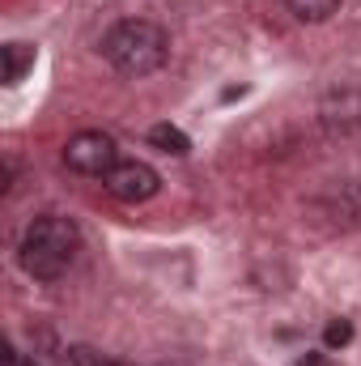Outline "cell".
Segmentation results:
<instances>
[{
    "label": "cell",
    "instance_id": "9",
    "mask_svg": "<svg viewBox=\"0 0 361 366\" xmlns=\"http://www.w3.org/2000/svg\"><path fill=\"white\" fill-rule=\"evenodd\" d=\"M349 341H353V320H327L323 345H327V350H345Z\"/></svg>",
    "mask_w": 361,
    "mask_h": 366
},
{
    "label": "cell",
    "instance_id": "5",
    "mask_svg": "<svg viewBox=\"0 0 361 366\" xmlns=\"http://www.w3.org/2000/svg\"><path fill=\"white\" fill-rule=\"evenodd\" d=\"M30 69H34V47L30 43H4L0 47V77H4V86H17Z\"/></svg>",
    "mask_w": 361,
    "mask_h": 366
},
{
    "label": "cell",
    "instance_id": "4",
    "mask_svg": "<svg viewBox=\"0 0 361 366\" xmlns=\"http://www.w3.org/2000/svg\"><path fill=\"white\" fill-rule=\"evenodd\" d=\"M106 192L115 196V200H123V204H145L149 196H158V187H162V175L149 167V162H136V158H119L115 162V171L106 175Z\"/></svg>",
    "mask_w": 361,
    "mask_h": 366
},
{
    "label": "cell",
    "instance_id": "2",
    "mask_svg": "<svg viewBox=\"0 0 361 366\" xmlns=\"http://www.w3.org/2000/svg\"><path fill=\"white\" fill-rule=\"evenodd\" d=\"M102 56L119 77H149L171 56V34L149 17H123L102 34Z\"/></svg>",
    "mask_w": 361,
    "mask_h": 366
},
{
    "label": "cell",
    "instance_id": "7",
    "mask_svg": "<svg viewBox=\"0 0 361 366\" xmlns=\"http://www.w3.org/2000/svg\"><path fill=\"white\" fill-rule=\"evenodd\" d=\"M285 9H289L298 21H327V17L340 9V0H285Z\"/></svg>",
    "mask_w": 361,
    "mask_h": 366
},
{
    "label": "cell",
    "instance_id": "6",
    "mask_svg": "<svg viewBox=\"0 0 361 366\" xmlns=\"http://www.w3.org/2000/svg\"><path fill=\"white\" fill-rule=\"evenodd\" d=\"M149 145H158V149L171 154V158H187V154H191L187 132L175 128V124H153V128H149Z\"/></svg>",
    "mask_w": 361,
    "mask_h": 366
},
{
    "label": "cell",
    "instance_id": "3",
    "mask_svg": "<svg viewBox=\"0 0 361 366\" xmlns=\"http://www.w3.org/2000/svg\"><path fill=\"white\" fill-rule=\"evenodd\" d=\"M64 162H68V171H77V175L106 179V175L115 171V162H119V149H115V141H111L106 132L86 128V132L68 137V145H64Z\"/></svg>",
    "mask_w": 361,
    "mask_h": 366
},
{
    "label": "cell",
    "instance_id": "1",
    "mask_svg": "<svg viewBox=\"0 0 361 366\" xmlns=\"http://www.w3.org/2000/svg\"><path fill=\"white\" fill-rule=\"evenodd\" d=\"M81 252V230L73 217H60V213H47V217H34L21 234V247H17V264L34 281H60V277L73 269Z\"/></svg>",
    "mask_w": 361,
    "mask_h": 366
},
{
    "label": "cell",
    "instance_id": "8",
    "mask_svg": "<svg viewBox=\"0 0 361 366\" xmlns=\"http://www.w3.org/2000/svg\"><path fill=\"white\" fill-rule=\"evenodd\" d=\"M68 366H128V362H115L111 354H98L90 345H73L68 350Z\"/></svg>",
    "mask_w": 361,
    "mask_h": 366
},
{
    "label": "cell",
    "instance_id": "10",
    "mask_svg": "<svg viewBox=\"0 0 361 366\" xmlns=\"http://www.w3.org/2000/svg\"><path fill=\"white\" fill-rule=\"evenodd\" d=\"M293 366H332V358H327V354H319V350H310V354H302Z\"/></svg>",
    "mask_w": 361,
    "mask_h": 366
}]
</instances>
